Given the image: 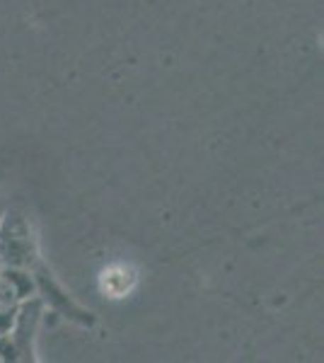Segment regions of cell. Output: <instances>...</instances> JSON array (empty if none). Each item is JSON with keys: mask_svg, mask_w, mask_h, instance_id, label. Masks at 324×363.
<instances>
[{"mask_svg": "<svg viewBox=\"0 0 324 363\" xmlns=\"http://www.w3.org/2000/svg\"><path fill=\"white\" fill-rule=\"evenodd\" d=\"M133 284H135V277L131 269H126V267H111L109 272L102 274V289L114 298L123 296Z\"/></svg>", "mask_w": 324, "mask_h": 363, "instance_id": "obj_1", "label": "cell"}]
</instances>
